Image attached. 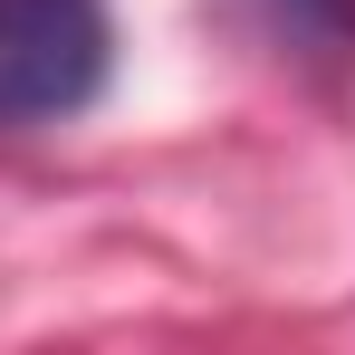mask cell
<instances>
[{
	"mask_svg": "<svg viewBox=\"0 0 355 355\" xmlns=\"http://www.w3.org/2000/svg\"><path fill=\"white\" fill-rule=\"evenodd\" d=\"M116 67L106 0H0V125L87 116Z\"/></svg>",
	"mask_w": 355,
	"mask_h": 355,
	"instance_id": "6da1fadb",
	"label": "cell"
},
{
	"mask_svg": "<svg viewBox=\"0 0 355 355\" xmlns=\"http://www.w3.org/2000/svg\"><path fill=\"white\" fill-rule=\"evenodd\" d=\"M307 29H327V39H355V0H288Z\"/></svg>",
	"mask_w": 355,
	"mask_h": 355,
	"instance_id": "7a4b0ae2",
	"label": "cell"
}]
</instances>
